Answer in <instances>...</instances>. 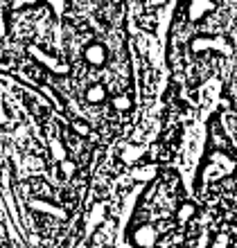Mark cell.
Here are the masks:
<instances>
[{
	"instance_id": "obj_1",
	"label": "cell",
	"mask_w": 237,
	"mask_h": 248,
	"mask_svg": "<svg viewBox=\"0 0 237 248\" xmlns=\"http://www.w3.org/2000/svg\"><path fill=\"white\" fill-rule=\"evenodd\" d=\"M190 50L192 52H205V50H215V52H221L226 57L233 54V46L228 41L219 39V36H197V39L190 41Z\"/></svg>"
},
{
	"instance_id": "obj_2",
	"label": "cell",
	"mask_w": 237,
	"mask_h": 248,
	"mask_svg": "<svg viewBox=\"0 0 237 248\" xmlns=\"http://www.w3.org/2000/svg\"><path fill=\"white\" fill-rule=\"evenodd\" d=\"M215 7H217V0H188V23H199V20H204L208 14L215 12Z\"/></svg>"
},
{
	"instance_id": "obj_3",
	"label": "cell",
	"mask_w": 237,
	"mask_h": 248,
	"mask_svg": "<svg viewBox=\"0 0 237 248\" xmlns=\"http://www.w3.org/2000/svg\"><path fill=\"white\" fill-rule=\"evenodd\" d=\"M84 61L88 65H93V68H104L106 61H109V50H106V46H102V43H91V46H86Z\"/></svg>"
},
{
	"instance_id": "obj_4",
	"label": "cell",
	"mask_w": 237,
	"mask_h": 248,
	"mask_svg": "<svg viewBox=\"0 0 237 248\" xmlns=\"http://www.w3.org/2000/svg\"><path fill=\"white\" fill-rule=\"evenodd\" d=\"M158 239V232L152 223H142L140 228H136L133 232V244L136 246H154Z\"/></svg>"
},
{
	"instance_id": "obj_5",
	"label": "cell",
	"mask_w": 237,
	"mask_h": 248,
	"mask_svg": "<svg viewBox=\"0 0 237 248\" xmlns=\"http://www.w3.org/2000/svg\"><path fill=\"white\" fill-rule=\"evenodd\" d=\"M30 54H32V57H36V61H39V63H43L46 68H50V72H54V75H66V72H68V65L59 63L54 57H47L46 52H41L39 47H30Z\"/></svg>"
},
{
	"instance_id": "obj_6",
	"label": "cell",
	"mask_w": 237,
	"mask_h": 248,
	"mask_svg": "<svg viewBox=\"0 0 237 248\" xmlns=\"http://www.w3.org/2000/svg\"><path fill=\"white\" fill-rule=\"evenodd\" d=\"M84 99L88 102V104H93V106L104 104L106 99H109V91H106L104 84H93V86H88V88H86Z\"/></svg>"
},
{
	"instance_id": "obj_7",
	"label": "cell",
	"mask_w": 237,
	"mask_h": 248,
	"mask_svg": "<svg viewBox=\"0 0 237 248\" xmlns=\"http://www.w3.org/2000/svg\"><path fill=\"white\" fill-rule=\"evenodd\" d=\"M36 2H39V0H16V2H14V7L36 5ZM50 2H52V7H54V14H57V16H61V12H63V5H66V2H63V0H50Z\"/></svg>"
},
{
	"instance_id": "obj_8",
	"label": "cell",
	"mask_w": 237,
	"mask_h": 248,
	"mask_svg": "<svg viewBox=\"0 0 237 248\" xmlns=\"http://www.w3.org/2000/svg\"><path fill=\"white\" fill-rule=\"evenodd\" d=\"M111 106L115 111H129V108H131V99L126 97V95H115V97L111 99Z\"/></svg>"
},
{
	"instance_id": "obj_9",
	"label": "cell",
	"mask_w": 237,
	"mask_h": 248,
	"mask_svg": "<svg viewBox=\"0 0 237 248\" xmlns=\"http://www.w3.org/2000/svg\"><path fill=\"white\" fill-rule=\"evenodd\" d=\"M228 244L231 242H228V237L226 235H217L215 237V242H212V246H228Z\"/></svg>"
},
{
	"instance_id": "obj_10",
	"label": "cell",
	"mask_w": 237,
	"mask_h": 248,
	"mask_svg": "<svg viewBox=\"0 0 237 248\" xmlns=\"http://www.w3.org/2000/svg\"><path fill=\"white\" fill-rule=\"evenodd\" d=\"M152 2H163V0H152Z\"/></svg>"
}]
</instances>
